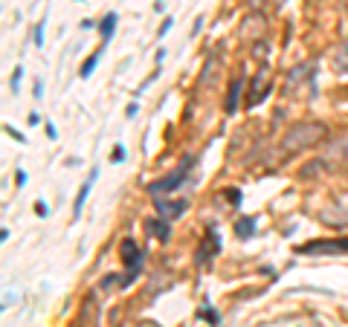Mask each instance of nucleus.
<instances>
[{
  "label": "nucleus",
  "instance_id": "nucleus-1",
  "mask_svg": "<svg viewBox=\"0 0 348 327\" xmlns=\"http://www.w3.org/2000/svg\"><path fill=\"white\" fill-rule=\"evenodd\" d=\"M325 133H328V131H325V124H319V122H299V124H293V128L285 133L282 148L290 150V154H296V150L311 148L313 142L325 139Z\"/></svg>",
  "mask_w": 348,
  "mask_h": 327
},
{
  "label": "nucleus",
  "instance_id": "nucleus-2",
  "mask_svg": "<svg viewBox=\"0 0 348 327\" xmlns=\"http://www.w3.org/2000/svg\"><path fill=\"white\" fill-rule=\"evenodd\" d=\"M189 168H192V159L186 157L183 162H180V168L174 171V174H169V177H163V180H157V183H151V186H148V191H151L154 197H160V194H166V191H174V188H180V183L186 180Z\"/></svg>",
  "mask_w": 348,
  "mask_h": 327
},
{
  "label": "nucleus",
  "instance_id": "nucleus-3",
  "mask_svg": "<svg viewBox=\"0 0 348 327\" xmlns=\"http://www.w3.org/2000/svg\"><path fill=\"white\" fill-rule=\"evenodd\" d=\"M299 255H337V252H348V238L342 240H311L305 246L296 249Z\"/></svg>",
  "mask_w": 348,
  "mask_h": 327
},
{
  "label": "nucleus",
  "instance_id": "nucleus-4",
  "mask_svg": "<svg viewBox=\"0 0 348 327\" xmlns=\"http://www.w3.org/2000/svg\"><path fill=\"white\" fill-rule=\"evenodd\" d=\"M122 261H125V264L131 266V269H128V278L122 281V287H128V284H131V281L136 278V272H140V266H143V252L136 249V243H134L131 238H128L125 243H122Z\"/></svg>",
  "mask_w": 348,
  "mask_h": 327
},
{
  "label": "nucleus",
  "instance_id": "nucleus-5",
  "mask_svg": "<svg viewBox=\"0 0 348 327\" xmlns=\"http://www.w3.org/2000/svg\"><path fill=\"white\" fill-rule=\"evenodd\" d=\"M218 252H221V238H218V232H215V229H206L203 243L197 246V264L206 266L209 261H212V255H218Z\"/></svg>",
  "mask_w": 348,
  "mask_h": 327
},
{
  "label": "nucleus",
  "instance_id": "nucleus-6",
  "mask_svg": "<svg viewBox=\"0 0 348 327\" xmlns=\"http://www.w3.org/2000/svg\"><path fill=\"white\" fill-rule=\"evenodd\" d=\"M96 177H99V168H93V171H90V177H87V183H84V186H81V191L76 194V203H73V220H79V217H81V209H84V203H87L90 188H93Z\"/></svg>",
  "mask_w": 348,
  "mask_h": 327
},
{
  "label": "nucleus",
  "instance_id": "nucleus-7",
  "mask_svg": "<svg viewBox=\"0 0 348 327\" xmlns=\"http://www.w3.org/2000/svg\"><path fill=\"white\" fill-rule=\"evenodd\" d=\"M116 20H119V15L116 12H107L105 15V20L99 23V32H102V44H110V38H113V32H116Z\"/></svg>",
  "mask_w": 348,
  "mask_h": 327
},
{
  "label": "nucleus",
  "instance_id": "nucleus-8",
  "mask_svg": "<svg viewBox=\"0 0 348 327\" xmlns=\"http://www.w3.org/2000/svg\"><path fill=\"white\" fill-rule=\"evenodd\" d=\"M264 79H267V70H261L259 76L252 79L250 98H247V105H250V107H256V105H259V102H261V98H264V87H261V84H264Z\"/></svg>",
  "mask_w": 348,
  "mask_h": 327
},
{
  "label": "nucleus",
  "instance_id": "nucleus-9",
  "mask_svg": "<svg viewBox=\"0 0 348 327\" xmlns=\"http://www.w3.org/2000/svg\"><path fill=\"white\" fill-rule=\"evenodd\" d=\"M183 209H186V203L180 200V203H157V217H166V220H171V217H180L183 214Z\"/></svg>",
  "mask_w": 348,
  "mask_h": 327
},
{
  "label": "nucleus",
  "instance_id": "nucleus-10",
  "mask_svg": "<svg viewBox=\"0 0 348 327\" xmlns=\"http://www.w3.org/2000/svg\"><path fill=\"white\" fill-rule=\"evenodd\" d=\"M148 235H154V238H157V240H163V243H166V240L171 238V235H169V220H166V217H157V220H148Z\"/></svg>",
  "mask_w": 348,
  "mask_h": 327
},
{
  "label": "nucleus",
  "instance_id": "nucleus-11",
  "mask_svg": "<svg viewBox=\"0 0 348 327\" xmlns=\"http://www.w3.org/2000/svg\"><path fill=\"white\" fill-rule=\"evenodd\" d=\"M238 96H241V79H232L229 93H226V113H235V107H238Z\"/></svg>",
  "mask_w": 348,
  "mask_h": 327
},
{
  "label": "nucleus",
  "instance_id": "nucleus-12",
  "mask_svg": "<svg viewBox=\"0 0 348 327\" xmlns=\"http://www.w3.org/2000/svg\"><path fill=\"white\" fill-rule=\"evenodd\" d=\"M99 58H102V49H99V53H93V55L87 58V61L81 64V70H79V76H81V79H90V76H93V70H96Z\"/></svg>",
  "mask_w": 348,
  "mask_h": 327
},
{
  "label": "nucleus",
  "instance_id": "nucleus-13",
  "mask_svg": "<svg viewBox=\"0 0 348 327\" xmlns=\"http://www.w3.org/2000/svg\"><path fill=\"white\" fill-rule=\"evenodd\" d=\"M334 64H337L339 70H348V41L337 49V55H334Z\"/></svg>",
  "mask_w": 348,
  "mask_h": 327
},
{
  "label": "nucleus",
  "instance_id": "nucleus-14",
  "mask_svg": "<svg viewBox=\"0 0 348 327\" xmlns=\"http://www.w3.org/2000/svg\"><path fill=\"white\" fill-rule=\"evenodd\" d=\"M252 226H256V220H252V217H247V220H238V226H235L238 238H250V235H252Z\"/></svg>",
  "mask_w": 348,
  "mask_h": 327
},
{
  "label": "nucleus",
  "instance_id": "nucleus-15",
  "mask_svg": "<svg viewBox=\"0 0 348 327\" xmlns=\"http://www.w3.org/2000/svg\"><path fill=\"white\" fill-rule=\"evenodd\" d=\"M322 220L331 223V226H339V223H348V214H334V212H322Z\"/></svg>",
  "mask_w": 348,
  "mask_h": 327
},
{
  "label": "nucleus",
  "instance_id": "nucleus-16",
  "mask_svg": "<svg viewBox=\"0 0 348 327\" xmlns=\"http://www.w3.org/2000/svg\"><path fill=\"white\" fill-rule=\"evenodd\" d=\"M20 79H24V70H20V67H18V70H15V76H12V81H9V90H12V93H18V87H20Z\"/></svg>",
  "mask_w": 348,
  "mask_h": 327
},
{
  "label": "nucleus",
  "instance_id": "nucleus-17",
  "mask_svg": "<svg viewBox=\"0 0 348 327\" xmlns=\"http://www.w3.org/2000/svg\"><path fill=\"white\" fill-rule=\"evenodd\" d=\"M44 29H47V23L41 20V23L35 27V46H44Z\"/></svg>",
  "mask_w": 348,
  "mask_h": 327
},
{
  "label": "nucleus",
  "instance_id": "nucleus-18",
  "mask_svg": "<svg viewBox=\"0 0 348 327\" xmlns=\"http://www.w3.org/2000/svg\"><path fill=\"white\" fill-rule=\"evenodd\" d=\"M125 159V145H116L113 148V162H122Z\"/></svg>",
  "mask_w": 348,
  "mask_h": 327
},
{
  "label": "nucleus",
  "instance_id": "nucleus-19",
  "mask_svg": "<svg viewBox=\"0 0 348 327\" xmlns=\"http://www.w3.org/2000/svg\"><path fill=\"white\" fill-rule=\"evenodd\" d=\"M6 133H9L12 139H18V142H27V139H24V133H20V131H15V128H9V124H6Z\"/></svg>",
  "mask_w": 348,
  "mask_h": 327
},
{
  "label": "nucleus",
  "instance_id": "nucleus-20",
  "mask_svg": "<svg viewBox=\"0 0 348 327\" xmlns=\"http://www.w3.org/2000/svg\"><path fill=\"white\" fill-rule=\"evenodd\" d=\"M171 23H174V18H166V20H163V27H160V38H163V35H169Z\"/></svg>",
  "mask_w": 348,
  "mask_h": 327
},
{
  "label": "nucleus",
  "instance_id": "nucleus-21",
  "mask_svg": "<svg viewBox=\"0 0 348 327\" xmlns=\"http://www.w3.org/2000/svg\"><path fill=\"white\" fill-rule=\"evenodd\" d=\"M27 122L32 124V128H35V124H41V113H35V110H32V113L27 116Z\"/></svg>",
  "mask_w": 348,
  "mask_h": 327
},
{
  "label": "nucleus",
  "instance_id": "nucleus-22",
  "mask_svg": "<svg viewBox=\"0 0 348 327\" xmlns=\"http://www.w3.org/2000/svg\"><path fill=\"white\" fill-rule=\"evenodd\" d=\"M44 131H47V136H50V139H55V136H58V133H55V124H53V122H47V124H44Z\"/></svg>",
  "mask_w": 348,
  "mask_h": 327
},
{
  "label": "nucleus",
  "instance_id": "nucleus-23",
  "mask_svg": "<svg viewBox=\"0 0 348 327\" xmlns=\"http://www.w3.org/2000/svg\"><path fill=\"white\" fill-rule=\"evenodd\" d=\"M35 212H38V217H47V214H50V212H47V206L41 203V200L35 203Z\"/></svg>",
  "mask_w": 348,
  "mask_h": 327
},
{
  "label": "nucleus",
  "instance_id": "nucleus-24",
  "mask_svg": "<svg viewBox=\"0 0 348 327\" xmlns=\"http://www.w3.org/2000/svg\"><path fill=\"white\" fill-rule=\"evenodd\" d=\"M200 316H203V318H209V321H218V316H215L212 310H200Z\"/></svg>",
  "mask_w": 348,
  "mask_h": 327
},
{
  "label": "nucleus",
  "instance_id": "nucleus-25",
  "mask_svg": "<svg viewBox=\"0 0 348 327\" xmlns=\"http://www.w3.org/2000/svg\"><path fill=\"white\" fill-rule=\"evenodd\" d=\"M18 186H27V171H18Z\"/></svg>",
  "mask_w": 348,
  "mask_h": 327
},
{
  "label": "nucleus",
  "instance_id": "nucleus-26",
  "mask_svg": "<svg viewBox=\"0 0 348 327\" xmlns=\"http://www.w3.org/2000/svg\"><path fill=\"white\" fill-rule=\"evenodd\" d=\"M226 197H229L232 203H238V200H241V194H238V191H226Z\"/></svg>",
  "mask_w": 348,
  "mask_h": 327
}]
</instances>
